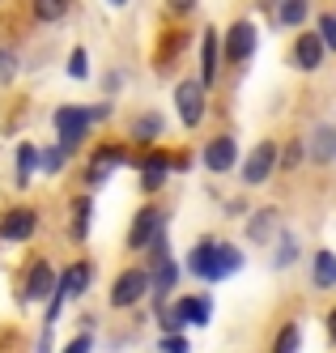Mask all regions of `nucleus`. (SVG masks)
<instances>
[{
	"mask_svg": "<svg viewBox=\"0 0 336 353\" xmlns=\"http://www.w3.org/2000/svg\"><path fill=\"white\" fill-rule=\"evenodd\" d=\"M162 128H166L162 115H158V111H149V115H141V119L132 123V141H158Z\"/></svg>",
	"mask_w": 336,
	"mask_h": 353,
	"instance_id": "obj_20",
	"label": "nucleus"
},
{
	"mask_svg": "<svg viewBox=\"0 0 336 353\" xmlns=\"http://www.w3.org/2000/svg\"><path fill=\"white\" fill-rule=\"evenodd\" d=\"M34 170H39V149L26 141V145H17V183H26Z\"/></svg>",
	"mask_w": 336,
	"mask_h": 353,
	"instance_id": "obj_22",
	"label": "nucleus"
},
{
	"mask_svg": "<svg viewBox=\"0 0 336 353\" xmlns=\"http://www.w3.org/2000/svg\"><path fill=\"white\" fill-rule=\"evenodd\" d=\"M149 285H153V281H149L145 268H128V272H119L115 285H111V307H119V311H123V307H137V302L149 294Z\"/></svg>",
	"mask_w": 336,
	"mask_h": 353,
	"instance_id": "obj_3",
	"label": "nucleus"
},
{
	"mask_svg": "<svg viewBox=\"0 0 336 353\" xmlns=\"http://www.w3.org/2000/svg\"><path fill=\"white\" fill-rule=\"evenodd\" d=\"M158 239H162V209L145 205V209L132 217V230H128V247L141 251V247H153Z\"/></svg>",
	"mask_w": 336,
	"mask_h": 353,
	"instance_id": "obj_4",
	"label": "nucleus"
},
{
	"mask_svg": "<svg viewBox=\"0 0 336 353\" xmlns=\"http://www.w3.org/2000/svg\"><path fill=\"white\" fill-rule=\"evenodd\" d=\"M298 158H302V145L294 141V145H290V154H286V162H281V166H298Z\"/></svg>",
	"mask_w": 336,
	"mask_h": 353,
	"instance_id": "obj_35",
	"label": "nucleus"
},
{
	"mask_svg": "<svg viewBox=\"0 0 336 353\" xmlns=\"http://www.w3.org/2000/svg\"><path fill=\"white\" fill-rule=\"evenodd\" d=\"M90 213H94V200L81 196V200H77V209H72V230H68L77 243H86V239H90Z\"/></svg>",
	"mask_w": 336,
	"mask_h": 353,
	"instance_id": "obj_18",
	"label": "nucleus"
},
{
	"mask_svg": "<svg viewBox=\"0 0 336 353\" xmlns=\"http://www.w3.org/2000/svg\"><path fill=\"white\" fill-rule=\"evenodd\" d=\"M239 162V145H235V137H213L209 145H204V166H209V170H230V166H235Z\"/></svg>",
	"mask_w": 336,
	"mask_h": 353,
	"instance_id": "obj_10",
	"label": "nucleus"
},
{
	"mask_svg": "<svg viewBox=\"0 0 336 353\" xmlns=\"http://www.w3.org/2000/svg\"><path fill=\"white\" fill-rule=\"evenodd\" d=\"M294 251H298V243L286 234L281 239V251H277V268H290V260H294Z\"/></svg>",
	"mask_w": 336,
	"mask_h": 353,
	"instance_id": "obj_33",
	"label": "nucleus"
},
{
	"mask_svg": "<svg viewBox=\"0 0 336 353\" xmlns=\"http://www.w3.org/2000/svg\"><path fill=\"white\" fill-rule=\"evenodd\" d=\"M302 349V327L298 323H286L277 332V345H273V353H298Z\"/></svg>",
	"mask_w": 336,
	"mask_h": 353,
	"instance_id": "obj_24",
	"label": "nucleus"
},
{
	"mask_svg": "<svg viewBox=\"0 0 336 353\" xmlns=\"http://www.w3.org/2000/svg\"><path fill=\"white\" fill-rule=\"evenodd\" d=\"M111 5H128V0H111Z\"/></svg>",
	"mask_w": 336,
	"mask_h": 353,
	"instance_id": "obj_39",
	"label": "nucleus"
},
{
	"mask_svg": "<svg viewBox=\"0 0 336 353\" xmlns=\"http://www.w3.org/2000/svg\"><path fill=\"white\" fill-rule=\"evenodd\" d=\"M64 158H68V149H64V145L39 149V170H47V174H60V170H64Z\"/></svg>",
	"mask_w": 336,
	"mask_h": 353,
	"instance_id": "obj_26",
	"label": "nucleus"
},
{
	"mask_svg": "<svg viewBox=\"0 0 336 353\" xmlns=\"http://www.w3.org/2000/svg\"><path fill=\"white\" fill-rule=\"evenodd\" d=\"M98 119H107V107H60L56 115H51V123H56L64 149H77V145H81Z\"/></svg>",
	"mask_w": 336,
	"mask_h": 353,
	"instance_id": "obj_1",
	"label": "nucleus"
},
{
	"mask_svg": "<svg viewBox=\"0 0 336 353\" xmlns=\"http://www.w3.org/2000/svg\"><path fill=\"white\" fill-rule=\"evenodd\" d=\"M239 268H243V251L230 247V243H217V281L230 272H239Z\"/></svg>",
	"mask_w": 336,
	"mask_h": 353,
	"instance_id": "obj_21",
	"label": "nucleus"
},
{
	"mask_svg": "<svg viewBox=\"0 0 336 353\" xmlns=\"http://www.w3.org/2000/svg\"><path fill=\"white\" fill-rule=\"evenodd\" d=\"M90 56L81 52V47H77V52L68 56V77H77V81H81V77H90V64H86Z\"/></svg>",
	"mask_w": 336,
	"mask_h": 353,
	"instance_id": "obj_30",
	"label": "nucleus"
},
{
	"mask_svg": "<svg viewBox=\"0 0 336 353\" xmlns=\"http://www.w3.org/2000/svg\"><path fill=\"white\" fill-rule=\"evenodd\" d=\"M166 5H170L175 13H188V9H196V0H166Z\"/></svg>",
	"mask_w": 336,
	"mask_h": 353,
	"instance_id": "obj_36",
	"label": "nucleus"
},
{
	"mask_svg": "<svg viewBox=\"0 0 336 353\" xmlns=\"http://www.w3.org/2000/svg\"><path fill=\"white\" fill-rule=\"evenodd\" d=\"M123 158H128V154H123L119 145H102L98 154H94V166H90V183H102V179H107V174H111Z\"/></svg>",
	"mask_w": 336,
	"mask_h": 353,
	"instance_id": "obj_14",
	"label": "nucleus"
},
{
	"mask_svg": "<svg viewBox=\"0 0 336 353\" xmlns=\"http://www.w3.org/2000/svg\"><path fill=\"white\" fill-rule=\"evenodd\" d=\"M209 315H213V302H209V294L179 298V307H175V319H179V323H196V327H204V323H209Z\"/></svg>",
	"mask_w": 336,
	"mask_h": 353,
	"instance_id": "obj_13",
	"label": "nucleus"
},
{
	"mask_svg": "<svg viewBox=\"0 0 336 353\" xmlns=\"http://www.w3.org/2000/svg\"><path fill=\"white\" fill-rule=\"evenodd\" d=\"M90 276H94V264L90 260H77V264H68L64 272H60V281H56V294H51V307H47V319H56L60 311H64V302L68 298H77L86 285H90Z\"/></svg>",
	"mask_w": 336,
	"mask_h": 353,
	"instance_id": "obj_2",
	"label": "nucleus"
},
{
	"mask_svg": "<svg viewBox=\"0 0 336 353\" xmlns=\"http://www.w3.org/2000/svg\"><path fill=\"white\" fill-rule=\"evenodd\" d=\"M260 5H264V9H273V5H277V0H260Z\"/></svg>",
	"mask_w": 336,
	"mask_h": 353,
	"instance_id": "obj_38",
	"label": "nucleus"
},
{
	"mask_svg": "<svg viewBox=\"0 0 336 353\" xmlns=\"http://www.w3.org/2000/svg\"><path fill=\"white\" fill-rule=\"evenodd\" d=\"M324 323H328V341L336 345V311H328V319H324Z\"/></svg>",
	"mask_w": 336,
	"mask_h": 353,
	"instance_id": "obj_37",
	"label": "nucleus"
},
{
	"mask_svg": "<svg viewBox=\"0 0 336 353\" xmlns=\"http://www.w3.org/2000/svg\"><path fill=\"white\" fill-rule=\"evenodd\" d=\"M311 276H315V285H319V290H332V285H336V251H319Z\"/></svg>",
	"mask_w": 336,
	"mask_h": 353,
	"instance_id": "obj_17",
	"label": "nucleus"
},
{
	"mask_svg": "<svg viewBox=\"0 0 336 353\" xmlns=\"http://www.w3.org/2000/svg\"><path fill=\"white\" fill-rule=\"evenodd\" d=\"M273 225H277V213H255V217H251V230H247V234H251L255 243H268V239L277 234Z\"/></svg>",
	"mask_w": 336,
	"mask_h": 353,
	"instance_id": "obj_27",
	"label": "nucleus"
},
{
	"mask_svg": "<svg viewBox=\"0 0 336 353\" xmlns=\"http://www.w3.org/2000/svg\"><path fill=\"white\" fill-rule=\"evenodd\" d=\"M255 52V26L251 21H235V26H230V34H226V60H247Z\"/></svg>",
	"mask_w": 336,
	"mask_h": 353,
	"instance_id": "obj_12",
	"label": "nucleus"
},
{
	"mask_svg": "<svg viewBox=\"0 0 336 353\" xmlns=\"http://www.w3.org/2000/svg\"><path fill=\"white\" fill-rule=\"evenodd\" d=\"M30 9H34V17H39V21H60V17L72 9V0H34Z\"/></svg>",
	"mask_w": 336,
	"mask_h": 353,
	"instance_id": "obj_23",
	"label": "nucleus"
},
{
	"mask_svg": "<svg viewBox=\"0 0 336 353\" xmlns=\"http://www.w3.org/2000/svg\"><path fill=\"white\" fill-rule=\"evenodd\" d=\"M34 230H39V213L26 205H17L0 217V239L5 243H26V239H34Z\"/></svg>",
	"mask_w": 336,
	"mask_h": 353,
	"instance_id": "obj_5",
	"label": "nucleus"
},
{
	"mask_svg": "<svg viewBox=\"0 0 336 353\" xmlns=\"http://www.w3.org/2000/svg\"><path fill=\"white\" fill-rule=\"evenodd\" d=\"M273 170H277V145L273 141H260L247 154V162H243V183H264Z\"/></svg>",
	"mask_w": 336,
	"mask_h": 353,
	"instance_id": "obj_8",
	"label": "nucleus"
},
{
	"mask_svg": "<svg viewBox=\"0 0 336 353\" xmlns=\"http://www.w3.org/2000/svg\"><path fill=\"white\" fill-rule=\"evenodd\" d=\"M56 268H51L47 260H34L30 264V272H26V285H21V298L26 302H43V298H51L56 294Z\"/></svg>",
	"mask_w": 336,
	"mask_h": 353,
	"instance_id": "obj_6",
	"label": "nucleus"
},
{
	"mask_svg": "<svg viewBox=\"0 0 336 353\" xmlns=\"http://www.w3.org/2000/svg\"><path fill=\"white\" fill-rule=\"evenodd\" d=\"M158 349H162V353H188V341L170 332V336H162V341H158Z\"/></svg>",
	"mask_w": 336,
	"mask_h": 353,
	"instance_id": "obj_34",
	"label": "nucleus"
},
{
	"mask_svg": "<svg viewBox=\"0 0 336 353\" xmlns=\"http://www.w3.org/2000/svg\"><path fill=\"white\" fill-rule=\"evenodd\" d=\"M188 272L204 276V281H217V243L213 239H200L192 247V256H188Z\"/></svg>",
	"mask_w": 336,
	"mask_h": 353,
	"instance_id": "obj_11",
	"label": "nucleus"
},
{
	"mask_svg": "<svg viewBox=\"0 0 336 353\" xmlns=\"http://www.w3.org/2000/svg\"><path fill=\"white\" fill-rule=\"evenodd\" d=\"M306 13H311V0H281V9H277L281 26H302Z\"/></svg>",
	"mask_w": 336,
	"mask_h": 353,
	"instance_id": "obj_19",
	"label": "nucleus"
},
{
	"mask_svg": "<svg viewBox=\"0 0 336 353\" xmlns=\"http://www.w3.org/2000/svg\"><path fill=\"white\" fill-rule=\"evenodd\" d=\"M290 64L302 68V72H315L324 64V43H319V34H298L294 47H290Z\"/></svg>",
	"mask_w": 336,
	"mask_h": 353,
	"instance_id": "obj_9",
	"label": "nucleus"
},
{
	"mask_svg": "<svg viewBox=\"0 0 336 353\" xmlns=\"http://www.w3.org/2000/svg\"><path fill=\"white\" fill-rule=\"evenodd\" d=\"M175 276H179L175 260H170V256H158V268H153V276H149V281L158 285V294H166V290L175 285Z\"/></svg>",
	"mask_w": 336,
	"mask_h": 353,
	"instance_id": "obj_25",
	"label": "nucleus"
},
{
	"mask_svg": "<svg viewBox=\"0 0 336 353\" xmlns=\"http://www.w3.org/2000/svg\"><path fill=\"white\" fill-rule=\"evenodd\" d=\"M213 77H217V34L209 30L200 43V85H209Z\"/></svg>",
	"mask_w": 336,
	"mask_h": 353,
	"instance_id": "obj_16",
	"label": "nucleus"
},
{
	"mask_svg": "<svg viewBox=\"0 0 336 353\" xmlns=\"http://www.w3.org/2000/svg\"><path fill=\"white\" fill-rule=\"evenodd\" d=\"M175 107H179V119H184V128H196L204 119V85L200 81H184L175 90Z\"/></svg>",
	"mask_w": 336,
	"mask_h": 353,
	"instance_id": "obj_7",
	"label": "nucleus"
},
{
	"mask_svg": "<svg viewBox=\"0 0 336 353\" xmlns=\"http://www.w3.org/2000/svg\"><path fill=\"white\" fill-rule=\"evenodd\" d=\"M166 170H170V162H166V158L149 154V158L141 162V183H145V192H158V188H162V179H166Z\"/></svg>",
	"mask_w": 336,
	"mask_h": 353,
	"instance_id": "obj_15",
	"label": "nucleus"
},
{
	"mask_svg": "<svg viewBox=\"0 0 336 353\" xmlns=\"http://www.w3.org/2000/svg\"><path fill=\"white\" fill-rule=\"evenodd\" d=\"M315 162H328L332 158V149H336V137H332V128H315Z\"/></svg>",
	"mask_w": 336,
	"mask_h": 353,
	"instance_id": "obj_28",
	"label": "nucleus"
},
{
	"mask_svg": "<svg viewBox=\"0 0 336 353\" xmlns=\"http://www.w3.org/2000/svg\"><path fill=\"white\" fill-rule=\"evenodd\" d=\"M90 349H94V332H81V336H72L60 353H90Z\"/></svg>",
	"mask_w": 336,
	"mask_h": 353,
	"instance_id": "obj_32",
	"label": "nucleus"
},
{
	"mask_svg": "<svg viewBox=\"0 0 336 353\" xmlns=\"http://www.w3.org/2000/svg\"><path fill=\"white\" fill-rule=\"evenodd\" d=\"M13 77H17V56L9 47H0V85H9Z\"/></svg>",
	"mask_w": 336,
	"mask_h": 353,
	"instance_id": "obj_29",
	"label": "nucleus"
},
{
	"mask_svg": "<svg viewBox=\"0 0 336 353\" xmlns=\"http://www.w3.org/2000/svg\"><path fill=\"white\" fill-rule=\"evenodd\" d=\"M319 43L336 52V17H332V13H328V17H319Z\"/></svg>",
	"mask_w": 336,
	"mask_h": 353,
	"instance_id": "obj_31",
	"label": "nucleus"
}]
</instances>
